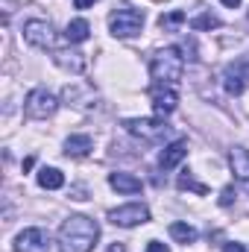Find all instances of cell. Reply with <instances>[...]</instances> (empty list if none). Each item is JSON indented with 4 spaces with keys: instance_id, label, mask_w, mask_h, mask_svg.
I'll return each mask as SVG.
<instances>
[{
    "instance_id": "1",
    "label": "cell",
    "mask_w": 249,
    "mask_h": 252,
    "mask_svg": "<svg viewBox=\"0 0 249 252\" xmlns=\"http://www.w3.org/2000/svg\"><path fill=\"white\" fill-rule=\"evenodd\" d=\"M100 238V226L85 214H70L59 226V252H91Z\"/></svg>"
},
{
    "instance_id": "2",
    "label": "cell",
    "mask_w": 249,
    "mask_h": 252,
    "mask_svg": "<svg viewBox=\"0 0 249 252\" xmlns=\"http://www.w3.org/2000/svg\"><path fill=\"white\" fill-rule=\"evenodd\" d=\"M182 70H185V56L179 53V47H164L150 62L153 79L156 82H164V85H176L182 79Z\"/></svg>"
},
{
    "instance_id": "3",
    "label": "cell",
    "mask_w": 249,
    "mask_h": 252,
    "mask_svg": "<svg viewBox=\"0 0 249 252\" xmlns=\"http://www.w3.org/2000/svg\"><path fill=\"white\" fill-rule=\"evenodd\" d=\"M124 129L129 135L147 141V144H161V141H167L173 135V129L161 118H129V121H124Z\"/></svg>"
},
{
    "instance_id": "4",
    "label": "cell",
    "mask_w": 249,
    "mask_h": 252,
    "mask_svg": "<svg viewBox=\"0 0 249 252\" xmlns=\"http://www.w3.org/2000/svg\"><path fill=\"white\" fill-rule=\"evenodd\" d=\"M141 27H144V12L135 6H126V3L121 9H115L109 18V30L115 38H132L141 32Z\"/></svg>"
},
{
    "instance_id": "5",
    "label": "cell",
    "mask_w": 249,
    "mask_h": 252,
    "mask_svg": "<svg viewBox=\"0 0 249 252\" xmlns=\"http://www.w3.org/2000/svg\"><path fill=\"white\" fill-rule=\"evenodd\" d=\"M24 109H27V118H32V121H44V118H50V115L59 109V100H56V94H53L50 88L38 85V88H32V91L27 94Z\"/></svg>"
},
{
    "instance_id": "6",
    "label": "cell",
    "mask_w": 249,
    "mask_h": 252,
    "mask_svg": "<svg viewBox=\"0 0 249 252\" xmlns=\"http://www.w3.org/2000/svg\"><path fill=\"white\" fill-rule=\"evenodd\" d=\"M247 85H249V53L241 56V59H235L232 64H226V70H223V88L232 97L244 94Z\"/></svg>"
},
{
    "instance_id": "7",
    "label": "cell",
    "mask_w": 249,
    "mask_h": 252,
    "mask_svg": "<svg viewBox=\"0 0 249 252\" xmlns=\"http://www.w3.org/2000/svg\"><path fill=\"white\" fill-rule=\"evenodd\" d=\"M150 220V208L141 205V202H129V205H121V208H112L109 211V223L115 226H124V229H132V226H141Z\"/></svg>"
},
{
    "instance_id": "8",
    "label": "cell",
    "mask_w": 249,
    "mask_h": 252,
    "mask_svg": "<svg viewBox=\"0 0 249 252\" xmlns=\"http://www.w3.org/2000/svg\"><path fill=\"white\" fill-rule=\"evenodd\" d=\"M24 41L38 47V50H47L56 44V32H53V24L50 21H27L24 24Z\"/></svg>"
},
{
    "instance_id": "9",
    "label": "cell",
    "mask_w": 249,
    "mask_h": 252,
    "mask_svg": "<svg viewBox=\"0 0 249 252\" xmlns=\"http://www.w3.org/2000/svg\"><path fill=\"white\" fill-rule=\"evenodd\" d=\"M150 100L156 106L158 115H173L176 106H179V94L173 85H164V82H153L150 85Z\"/></svg>"
},
{
    "instance_id": "10",
    "label": "cell",
    "mask_w": 249,
    "mask_h": 252,
    "mask_svg": "<svg viewBox=\"0 0 249 252\" xmlns=\"http://www.w3.org/2000/svg\"><path fill=\"white\" fill-rule=\"evenodd\" d=\"M47 247H50V235L38 226H30L15 238V252H47Z\"/></svg>"
},
{
    "instance_id": "11",
    "label": "cell",
    "mask_w": 249,
    "mask_h": 252,
    "mask_svg": "<svg viewBox=\"0 0 249 252\" xmlns=\"http://www.w3.org/2000/svg\"><path fill=\"white\" fill-rule=\"evenodd\" d=\"M229 167H232V173H235V182L244 190H249V153L244 147H235V150L229 153Z\"/></svg>"
},
{
    "instance_id": "12",
    "label": "cell",
    "mask_w": 249,
    "mask_h": 252,
    "mask_svg": "<svg viewBox=\"0 0 249 252\" xmlns=\"http://www.w3.org/2000/svg\"><path fill=\"white\" fill-rule=\"evenodd\" d=\"M187 156V141H173V144H167L164 150H161V158H158V167L161 170H173L182 158Z\"/></svg>"
},
{
    "instance_id": "13",
    "label": "cell",
    "mask_w": 249,
    "mask_h": 252,
    "mask_svg": "<svg viewBox=\"0 0 249 252\" xmlns=\"http://www.w3.org/2000/svg\"><path fill=\"white\" fill-rule=\"evenodd\" d=\"M53 62L70 70V73H82L85 70V56L79 50H53Z\"/></svg>"
},
{
    "instance_id": "14",
    "label": "cell",
    "mask_w": 249,
    "mask_h": 252,
    "mask_svg": "<svg viewBox=\"0 0 249 252\" xmlns=\"http://www.w3.org/2000/svg\"><path fill=\"white\" fill-rule=\"evenodd\" d=\"M91 150H94V141L88 135H70L64 141V156L67 158H85Z\"/></svg>"
},
{
    "instance_id": "15",
    "label": "cell",
    "mask_w": 249,
    "mask_h": 252,
    "mask_svg": "<svg viewBox=\"0 0 249 252\" xmlns=\"http://www.w3.org/2000/svg\"><path fill=\"white\" fill-rule=\"evenodd\" d=\"M109 185H112L115 190H121V193H141V179L132 176V173H121V170H115V173L109 176Z\"/></svg>"
},
{
    "instance_id": "16",
    "label": "cell",
    "mask_w": 249,
    "mask_h": 252,
    "mask_svg": "<svg viewBox=\"0 0 249 252\" xmlns=\"http://www.w3.org/2000/svg\"><path fill=\"white\" fill-rule=\"evenodd\" d=\"M88 32H91L88 21H85V18H76V21H70V24H67L64 38H67V44H79V41H85V38H88Z\"/></svg>"
},
{
    "instance_id": "17",
    "label": "cell",
    "mask_w": 249,
    "mask_h": 252,
    "mask_svg": "<svg viewBox=\"0 0 249 252\" xmlns=\"http://www.w3.org/2000/svg\"><path fill=\"white\" fill-rule=\"evenodd\" d=\"M38 185L44 190H59L64 185L62 170H56V167H41V170H38Z\"/></svg>"
},
{
    "instance_id": "18",
    "label": "cell",
    "mask_w": 249,
    "mask_h": 252,
    "mask_svg": "<svg viewBox=\"0 0 249 252\" xmlns=\"http://www.w3.org/2000/svg\"><path fill=\"white\" fill-rule=\"evenodd\" d=\"M185 21H187L185 12H182V9H173V12H167V15H161V18H158V27H161L164 32H176Z\"/></svg>"
},
{
    "instance_id": "19",
    "label": "cell",
    "mask_w": 249,
    "mask_h": 252,
    "mask_svg": "<svg viewBox=\"0 0 249 252\" xmlns=\"http://www.w3.org/2000/svg\"><path fill=\"white\" fill-rule=\"evenodd\" d=\"M170 238L179 244H193L196 241V229L190 223H170Z\"/></svg>"
},
{
    "instance_id": "20",
    "label": "cell",
    "mask_w": 249,
    "mask_h": 252,
    "mask_svg": "<svg viewBox=\"0 0 249 252\" xmlns=\"http://www.w3.org/2000/svg\"><path fill=\"white\" fill-rule=\"evenodd\" d=\"M176 185H179V190H193V193H199V196H205V193H208V188H205L202 182H196L190 170H182V173H179Z\"/></svg>"
},
{
    "instance_id": "21",
    "label": "cell",
    "mask_w": 249,
    "mask_h": 252,
    "mask_svg": "<svg viewBox=\"0 0 249 252\" xmlns=\"http://www.w3.org/2000/svg\"><path fill=\"white\" fill-rule=\"evenodd\" d=\"M190 27H193V30H214V27H220V18L211 15V12H202V15H196V18L190 21Z\"/></svg>"
},
{
    "instance_id": "22",
    "label": "cell",
    "mask_w": 249,
    "mask_h": 252,
    "mask_svg": "<svg viewBox=\"0 0 249 252\" xmlns=\"http://www.w3.org/2000/svg\"><path fill=\"white\" fill-rule=\"evenodd\" d=\"M235 202V188L229 185V188H223V193H220V205H232Z\"/></svg>"
},
{
    "instance_id": "23",
    "label": "cell",
    "mask_w": 249,
    "mask_h": 252,
    "mask_svg": "<svg viewBox=\"0 0 249 252\" xmlns=\"http://www.w3.org/2000/svg\"><path fill=\"white\" fill-rule=\"evenodd\" d=\"M147 252H170V247L161 244V241H150V244H147Z\"/></svg>"
},
{
    "instance_id": "24",
    "label": "cell",
    "mask_w": 249,
    "mask_h": 252,
    "mask_svg": "<svg viewBox=\"0 0 249 252\" xmlns=\"http://www.w3.org/2000/svg\"><path fill=\"white\" fill-rule=\"evenodd\" d=\"M223 252H247L244 244H223Z\"/></svg>"
},
{
    "instance_id": "25",
    "label": "cell",
    "mask_w": 249,
    "mask_h": 252,
    "mask_svg": "<svg viewBox=\"0 0 249 252\" xmlns=\"http://www.w3.org/2000/svg\"><path fill=\"white\" fill-rule=\"evenodd\" d=\"M94 3H97V0H73L76 9H88V6H94Z\"/></svg>"
},
{
    "instance_id": "26",
    "label": "cell",
    "mask_w": 249,
    "mask_h": 252,
    "mask_svg": "<svg viewBox=\"0 0 249 252\" xmlns=\"http://www.w3.org/2000/svg\"><path fill=\"white\" fill-rule=\"evenodd\" d=\"M220 3L229 6V9H238V6H241V0H220Z\"/></svg>"
},
{
    "instance_id": "27",
    "label": "cell",
    "mask_w": 249,
    "mask_h": 252,
    "mask_svg": "<svg viewBox=\"0 0 249 252\" xmlns=\"http://www.w3.org/2000/svg\"><path fill=\"white\" fill-rule=\"evenodd\" d=\"M106 252H126V247H124V244H112Z\"/></svg>"
}]
</instances>
